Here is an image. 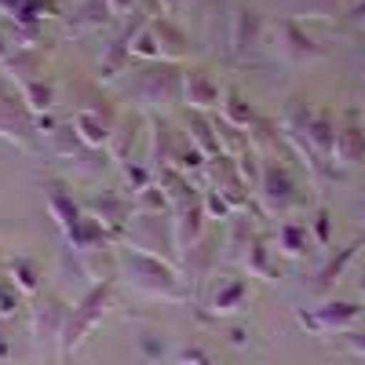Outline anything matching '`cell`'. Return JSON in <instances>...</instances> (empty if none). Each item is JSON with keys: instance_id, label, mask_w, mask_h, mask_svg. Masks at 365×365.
<instances>
[{"instance_id": "obj_1", "label": "cell", "mask_w": 365, "mask_h": 365, "mask_svg": "<svg viewBox=\"0 0 365 365\" xmlns=\"http://www.w3.org/2000/svg\"><path fill=\"white\" fill-rule=\"evenodd\" d=\"M117 267H120V278H125L146 299H161V303H182V299H190V289L182 285L179 270L172 263L158 259V256L125 249V252L117 256Z\"/></svg>"}, {"instance_id": "obj_2", "label": "cell", "mask_w": 365, "mask_h": 365, "mask_svg": "<svg viewBox=\"0 0 365 365\" xmlns=\"http://www.w3.org/2000/svg\"><path fill=\"white\" fill-rule=\"evenodd\" d=\"M4 73L15 84V91L22 96L29 113H34V117L51 113V106H55V84L44 73V63H41V55L34 48H15L8 55V63H4Z\"/></svg>"}, {"instance_id": "obj_3", "label": "cell", "mask_w": 365, "mask_h": 365, "mask_svg": "<svg viewBox=\"0 0 365 365\" xmlns=\"http://www.w3.org/2000/svg\"><path fill=\"white\" fill-rule=\"evenodd\" d=\"M128 96L150 117L154 113L161 117V110H168L182 99V70H179V63H146L128 81Z\"/></svg>"}, {"instance_id": "obj_4", "label": "cell", "mask_w": 365, "mask_h": 365, "mask_svg": "<svg viewBox=\"0 0 365 365\" xmlns=\"http://www.w3.org/2000/svg\"><path fill=\"white\" fill-rule=\"evenodd\" d=\"M113 285H117L113 278H103V282H96L77 299V307L70 311V322L63 329V340H58V358H63V361H70L81 351V344L96 332V325L103 322L110 299H113Z\"/></svg>"}, {"instance_id": "obj_5", "label": "cell", "mask_w": 365, "mask_h": 365, "mask_svg": "<svg viewBox=\"0 0 365 365\" xmlns=\"http://www.w3.org/2000/svg\"><path fill=\"white\" fill-rule=\"evenodd\" d=\"M117 106L96 88H77V110L70 117V125L77 132V139L91 150H103L117 128Z\"/></svg>"}, {"instance_id": "obj_6", "label": "cell", "mask_w": 365, "mask_h": 365, "mask_svg": "<svg viewBox=\"0 0 365 365\" xmlns=\"http://www.w3.org/2000/svg\"><path fill=\"white\" fill-rule=\"evenodd\" d=\"M0 15L8 19L15 48H37L44 37V22L63 19V8H58V0H0Z\"/></svg>"}, {"instance_id": "obj_7", "label": "cell", "mask_w": 365, "mask_h": 365, "mask_svg": "<svg viewBox=\"0 0 365 365\" xmlns=\"http://www.w3.org/2000/svg\"><path fill=\"white\" fill-rule=\"evenodd\" d=\"M274 51L289 66H311L325 58V44H318L296 19H278L274 22Z\"/></svg>"}, {"instance_id": "obj_8", "label": "cell", "mask_w": 365, "mask_h": 365, "mask_svg": "<svg viewBox=\"0 0 365 365\" xmlns=\"http://www.w3.org/2000/svg\"><path fill=\"white\" fill-rule=\"evenodd\" d=\"M37 117L26 110L22 96L11 88H0V139H8L22 150H37Z\"/></svg>"}, {"instance_id": "obj_9", "label": "cell", "mask_w": 365, "mask_h": 365, "mask_svg": "<svg viewBox=\"0 0 365 365\" xmlns=\"http://www.w3.org/2000/svg\"><path fill=\"white\" fill-rule=\"evenodd\" d=\"M361 318H365V307L361 303H351V299H332V303H322L314 311H296L299 329L314 332V336H325V332H351Z\"/></svg>"}, {"instance_id": "obj_10", "label": "cell", "mask_w": 365, "mask_h": 365, "mask_svg": "<svg viewBox=\"0 0 365 365\" xmlns=\"http://www.w3.org/2000/svg\"><path fill=\"white\" fill-rule=\"evenodd\" d=\"M256 197H259V208L267 216H285L299 205V190H296V179L289 175L285 165L270 161L263 165V175H259V187H256Z\"/></svg>"}, {"instance_id": "obj_11", "label": "cell", "mask_w": 365, "mask_h": 365, "mask_svg": "<svg viewBox=\"0 0 365 365\" xmlns=\"http://www.w3.org/2000/svg\"><path fill=\"white\" fill-rule=\"evenodd\" d=\"M84 212H88V216L96 220L113 241H120V237H125V230H128V223H132V216H135V201L125 197V194L103 190V194H96V197L84 201Z\"/></svg>"}, {"instance_id": "obj_12", "label": "cell", "mask_w": 365, "mask_h": 365, "mask_svg": "<svg viewBox=\"0 0 365 365\" xmlns=\"http://www.w3.org/2000/svg\"><path fill=\"white\" fill-rule=\"evenodd\" d=\"M263 44V15L249 4L234 8L230 15V34H227V55L234 63H245V58Z\"/></svg>"}, {"instance_id": "obj_13", "label": "cell", "mask_w": 365, "mask_h": 365, "mask_svg": "<svg viewBox=\"0 0 365 365\" xmlns=\"http://www.w3.org/2000/svg\"><path fill=\"white\" fill-rule=\"evenodd\" d=\"M44 139H48L44 146H48V154H51V158L77 161L84 175H96V172H103V168H106V161L99 158V150H91V146H84V143L77 139L73 125H58V128H55V132H48Z\"/></svg>"}, {"instance_id": "obj_14", "label": "cell", "mask_w": 365, "mask_h": 365, "mask_svg": "<svg viewBox=\"0 0 365 365\" xmlns=\"http://www.w3.org/2000/svg\"><path fill=\"white\" fill-rule=\"evenodd\" d=\"M146 22H150V15H146V11H135V19L106 44V51H103V58H99V81H117L120 73H125L128 58H132V44H135V37L143 34Z\"/></svg>"}, {"instance_id": "obj_15", "label": "cell", "mask_w": 365, "mask_h": 365, "mask_svg": "<svg viewBox=\"0 0 365 365\" xmlns=\"http://www.w3.org/2000/svg\"><path fill=\"white\" fill-rule=\"evenodd\" d=\"M205 205H201V194L194 201H182L172 208V241H175V256L182 259L197 241L205 237Z\"/></svg>"}, {"instance_id": "obj_16", "label": "cell", "mask_w": 365, "mask_h": 365, "mask_svg": "<svg viewBox=\"0 0 365 365\" xmlns=\"http://www.w3.org/2000/svg\"><path fill=\"white\" fill-rule=\"evenodd\" d=\"M70 311L73 307H66V303L58 299V296H51V292L37 296L34 314H29V325H34L37 344H58V340H63V329L70 322Z\"/></svg>"}, {"instance_id": "obj_17", "label": "cell", "mask_w": 365, "mask_h": 365, "mask_svg": "<svg viewBox=\"0 0 365 365\" xmlns=\"http://www.w3.org/2000/svg\"><path fill=\"white\" fill-rule=\"evenodd\" d=\"M332 161L354 168L365 161V125L358 110H344V120L336 125V146H332Z\"/></svg>"}, {"instance_id": "obj_18", "label": "cell", "mask_w": 365, "mask_h": 365, "mask_svg": "<svg viewBox=\"0 0 365 365\" xmlns=\"http://www.w3.org/2000/svg\"><path fill=\"white\" fill-rule=\"evenodd\" d=\"M182 103H190L197 113H208V110L223 106V91L208 70L190 66V70H182Z\"/></svg>"}, {"instance_id": "obj_19", "label": "cell", "mask_w": 365, "mask_h": 365, "mask_svg": "<svg viewBox=\"0 0 365 365\" xmlns=\"http://www.w3.org/2000/svg\"><path fill=\"white\" fill-rule=\"evenodd\" d=\"M208 172H212V190H220L234 212H237V208H249V194H252V190H249V182L237 175L230 154H220L216 161H208Z\"/></svg>"}, {"instance_id": "obj_20", "label": "cell", "mask_w": 365, "mask_h": 365, "mask_svg": "<svg viewBox=\"0 0 365 365\" xmlns=\"http://www.w3.org/2000/svg\"><path fill=\"white\" fill-rule=\"evenodd\" d=\"M150 37H154L158 51H161V63H179V58H187L190 51V37L182 34V29L168 19V15H150Z\"/></svg>"}, {"instance_id": "obj_21", "label": "cell", "mask_w": 365, "mask_h": 365, "mask_svg": "<svg viewBox=\"0 0 365 365\" xmlns=\"http://www.w3.org/2000/svg\"><path fill=\"white\" fill-rule=\"evenodd\" d=\"M175 146H179V135L172 132V125L165 117H150V154H146V165L154 168V175L161 168H172V158H175Z\"/></svg>"}, {"instance_id": "obj_22", "label": "cell", "mask_w": 365, "mask_h": 365, "mask_svg": "<svg viewBox=\"0 0 365 365\" xmlns=\"http://www.w3.org/2000/svg\"><path fill=\"white\" fill-rule=\"evenodd\" d=\"M241 267L249 270V278H263V282H278L282 278V267L270 259V245H267V237H249V245L245 252H241Z\"/></svg>"}, {"instance_id": "obj_23", "label": "cell", "mask_w": 365, "mask_h": 365, "mask_svg": "<svg viewBox=\"0 0 365 365\" xmlns=\"http://www.w3.org/2000/svg\"><path fill=\"white\" fill-rule=\"evenodd\" d=\"M110 8L106 0H84V4L66 19V37H84V34H96V29H103L110 22Z\"/></svg>"}, {"instance_id": "obj_24", "label": "cell", "mask_w": 365, "mask_h": 365, "mask_svg": "<svg viewBox=\"0 0 365 365\" xmlns=\"http://www.w3.org/2000/svg\"><path fill=\"white\" fill-rule=\"evenodd\" d=\"M216 259H220V249H216V241H212V237H201L197 245L182 256V270L190 274V285L194 289H201V282L208 278V270H212V263H216Z\"/></svg>"}, {"instance_id": "obj_25", "label": "cell", "mask_w": 365, "mask_h": 365, "mask_svg": "<svg viewBox=\"0 0 365 365\" xmlns=\"http://www.w3.org/2000/svg\"><path fill=\"white\" fill-rule=\"evenodd\" d=\"M245 299H249V282L245 278H230L216 289V296H212V314L223 318V314H237L241 307H245Z\"/></svg>"}, {"instance_id": "obj_26", "label": "cell", "mask_w": 365, "mask_h": 365, "mask_svg": "<svg viewBox=\"0 0 365 365\" xmlns=\"http://www.w3.org/2000/svg\"><path fill=\"white\" fill-rule=\"evenodd\" d=\"M187 132H190V143L201 150V154L208 158V161H216L220 154H223V146H220V139H216V128H212V117H205V113H190V125H187Z\"/></svg>"}, {"instance_id": "obj_27", "label": "cell", "mask_w": 365, "mask_h": 365, "mask_svg": "<svg viewBox=\"0 0 365 365\" xmlns=\"http://www.w3.org/2000/svg\"><path fill=\"white\" fill-rule=\"evenodd\" d=\"M220 117L227 120V125L241 128V132H249L252 128V120L259 117V110L245 99V96H237V91H227L223 96V106H220Z\"/></svg>"}, {"instance_id": "obj_28", "label": "cell", "mask_w": 365, "mask_h": 365, "mask_svg": "<svg viewBox=\"0 0 365 365\" xmlns=\"http://www.w3.org/2000/svg\"><path fill=\"white\" fill-rule=\"evenodd\" d=\"M361 245H365V237H354L347 249H340L336 256H332V259H329V263L318 270V282H314V289H318V292H325L329 285H336V282H340V274L347 270V263L358 256V249H361Z\"/></svg>"}, {"instance_id": "obj_29", "label": "cell", "mask_w": 365, "mask_h": 365, "mask_svg": "<svg viewBox=\"0 0 365 365\" xmlns=\"http://www.w3.org/2000/svg\"><path fill=\"white\" fill-rule=\"evenodd\" d=\"M135 132H139V125L132 117H125V120H117V128H113V135H110V143H106V154H110V161H117V165H125V161H132V146H135Z\"/></svg>"}, {"instance_id": "obj_30", "label": "cell", "mask_w": 365, "mask_h": 365, "mask_svg": "<svg viewBox=\"0 0 365 365\" xmlns=\"http://www.w3.org/2000/svg\"><path fill=\"white\" fill-rule=\"evenodd\" d=\"M172 168H175V172H182L187 179H197V175L208 168V158L201 154V150H197L190 139H179V146H175V158H172Z\"/></svg>"}, {"instance_id": "obj_31", "label": "cell", "mask_w": 365, "mask_h": 365, "mask_svg": "<svg viewBox=\"0 0 365 365\" xmlns=\"http://www.w3.org/2000/svg\"><path fill=\"white\" fill-rule=\"evenodd\" d=\"M307 245H311V234H307L303 223H282L278 227V249L285 256H292V259L307 256Z\"/></svg>"}, {"instance_id": "obj_32", "label": "cell", "mask_w": 365, "mask_h": 365, "mask_svg": "<svg viewBox=\"0 0 365 365\" xmlns=\"http://www.w3.org/2000/svg\"><path fill=\"white\" fill-rule=\"evenodd\" d=\"M8 274H11V282L22 296H41V267L34 259H15L8 267Z\"/></svg>"}, {"instance_id": "obj_33", "label": "cell", "mask_w": 365, "mask_h": 365, "mask_svg": "<svg viewBox=\"0 0 365 365\" xmlns=\"http://www.w3.org/2000/svg\"><path fill=\"white\" fill-rule=\"evenodd\" d=\"M132 201H135V216H161V212H168V208H172L168 194L158 187V182H150V187H146V190H139Z\"/></svg>"}, {"instance_id": "obj_34", "label": "cell", "mask_w": 365, "mask_h": 365, "mask_svg": "<svg viewBox=\"0 0 365 365\" xmlns=\"http://www.w3.org/2000/svg\"><path fill=\"white\" fill-rule=\"evenodd\" d=\"M249 146L256 150V154H259V150H270V146H278V125H274V120L270 117H256L252 120V128H249Z\"/></svg>"}, {"instance_id": "obj_35", "label": "cell", "mask_w": 365, "mask_h": 365, "mask_svg": "<svg viewBox=\"0 0 365 365\" xmlns=\"http://www.w3.org/2000/svg\"><path fill=\"white\" fill-rule=\"evenodd\" d=\"M234 168H237V175L249 182V190H256L259 187V175H263V165H259V154L252 146H245L241 154H234Z\"/></svg>"}, {"instance_id": "obj_36", "label": "cell", "mask_w": 365, "mask_h": 365, "mask_svg": "<svg viewBox=\"0 0 365 365\" xmlns=\"http://www.w3.org/2000/svg\"><path fill=\"white\" fill-rule=\"evenodd\" d=\"M120 172H125V182L132 187V197L154 182V168H150V165H139V161H125V165H120Z\"/></svg>"}, {"instance_id": "obj_37", "label": "cell", "mask_w": 365, "mask_h": 365, "mask_svg": "<svg viewBox=\"0 0 365 365\" xmlns=\"http://www.w3.org/2000/svg\"><path fill=\"white\" fill-rule=\"evenodd\" d=\"M201 205H205V216H208V220H230V212H234V208L227 205V197H223L220 190H212V187L201 190Z\"/></svg>"}, {"instance_id": "obj_38", "label": "cell", "mask_w": 365, "mask_h": 365, "mask_svg": "<svg viewBox=\"0 0 365 365\" xmlns=\"http://www.w3.org/2000/svg\"><path fill=\"white\" fill-rule=\"evenodd\" d=\"M146 26H150V22H146ZM146 26H143V34H139L135 44H132V55L143 58V63H161V51H158V44H154V37H150Z\"/></svg>"}, {"instance_id": "obj_39", "label": "cell", "mask_w": 365, "mask_h": 365, "mask_svg": "<svg viewBox=\"0 0 365 365\" xmlns=\"http://www.w3.org/2000/svg\"><path fill=\"white\" fill-rule=\"evenodd\" d=\"M22 292L19 289H0V318H15L19 314V307H22V299H19Z\"/></svg>"}, {"instance_id": "obj_40", "label": "cell", "mask_w": 365, "mask_h": 365, "mask_svg": "<svg viewBox=\"0 0 365 365\" xmlns=\"http://www.w3.org/2000/svg\"><path fill=\"white\" fill-rule=\"evenodd\" d=\"M340 0H299V8L307 11L311 19H329L332 11H336Z\"/></svg>"}, {"instance_id": "obj_41", "label": "cell", "mask_w": 365, "mask_h": 365, "mask_svg": "<svg viewBox=\"0 0 365 365\" xmlns=\"http://www.w3.org/2000/svg\"><path fill=\"white\" fill-rule=\"evenodd\" d=\"M329 237H332V216L325 208H318L314 212V241L318 245H329Z\"/></svg>"}, {"instance_id": "obj_42", "label": "cell", "mask_w": 365, "mask_h": 365, "mask_svg": "<svg viewBox=\"0 0 365 365\" xmlns=\"http://www.w3.org/2000/svg\"><path fill=\"white\" fill-rule=\"evenodd\" d=\"M340 344L351 351V354H358V358H365V329H351V332H340Z\"/></svg>"}, {"instance_id": "obj_43", "label": "cell", "mask_w": 365, "mask_h": 365, "mask_svg": "<svg viewBox=\"0 0 365 365\" xmlns=\"http://www.w3.org/2000/svg\"><path fill=\"white\" fill-rule=\"evenodd\" d=\"M106 8L113 15H135V0H106Z\"/></svg>"}, {"instance_id": "obj_44", "label": "cell", "mask_w": 365, "mask_h": 365, "mask_svg": "<svg viewBox=\"0 0 365 365\" xmlns=\"http://www.w3.org/2000/svg\"><path fill=\"white\" fill-rule=\"evenodd\" d=\"M347 22H351V29H365V0L347 11Z\"/></svg>"}, {"instance_id": "obj_45", "label": "cell", "mask_w": 365, "mask_h": 365, "mask_svg": "<svg viewBox=\"0 0 365 365\" xmlns=\"http://www.w3.org/2000/svg\"><path fill=\"white\" fill-rule=\"evenodd\" d=\"M179 358H182V361H194V365H216V361H212V358H208L205 351H197V347H190V351H182Z\"/></svg>"}, {"instance_id": "obj_46", "label": "cell", "mask_w": 365, "mask_h": 365, "mask_svg": "<svg viewBox=\"0 0 365 365\" xmlns=\"http://www.w3.org/2000/svg\"><path fill=\"white\" fill-rule=\"evenodd\" d=\"M182 4H187V0H161V11H165V15H175Z\"/></svg>"}, {"instance_id": "obj_47", "label": "cell", "mask_w": 365, "mask_h": 365, "mask_svg": "<svg viewBox=\"0 0 365 365\" xmlns=\"http://www.w3.org/2000/svg\"><path fill=\"white\" fill-rule=\"evenodd\" d=\"M8 358H11V344L4 336V329H0V361H8Z\"/></svg>"}, {"instance_id": "obj_48", "label": "cell", "mask_w": 365, "mask_h": 365, "mask_svg": "<svg viewBox=\"0 0 365 365\" xmlns=\"http://www.w3.org/2000/svg\"><path fill=\"white\" fill-rule=\"evenodd\" d=\"M8 55H11V48H8V37H4V29H0V66L8 63Z\"/></svg>"}, {"instance_id": "obj_49", "label": "cell", "mask_w": 365, "mask_h": 365, "mask_svg": "<svg viewBox=\"0 0 365 365\" xmlns=\"http://www.w3.org/2000/svg\"><path fill=\"white\" fill-rule=\"evenodd\" d=\"M358 216H361V223H365V205H361V208H358Z\"/></svg>"}, {"instance_id": "obj_50", "label": "cell", "mask_w": 365, "mask_h": 365, "mask_svg": "<svg viewBox=\"0 0 365 365\" xmlns=\"http://www.w3.org/2000/svg\"><path fill=\"white\" fill-rule=\"evenodd\" d=\"M0 289H4V274H0Z\"/></svg>"}, {"instance_id": "obj_51", "label": "cell", "mask_w": 365, "mask_h": 365, "mask_svg": "<svg viewBox=\"0 0 365 365\" xmlns=\"http://www.w3.org/2000/svg\"><path fill=\"white\" fill-rule=\"evenodd\" d=\"M361 296H365V278H361Z\"/></svg>"}]
</instances>
